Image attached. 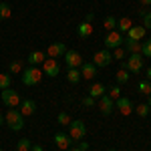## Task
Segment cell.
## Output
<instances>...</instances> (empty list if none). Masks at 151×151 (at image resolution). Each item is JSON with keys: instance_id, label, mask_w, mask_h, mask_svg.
Returning <instances> with one entry per match:
<instances>
[{"instance_id": "19", "label": "cell", "mask_w": 151, "mask_h": 151, "mask_svg": "<svg viewBox=\"0 0 151 151\" xmlns=\"http://www.w3.org/2000/svg\"><path fill=\"white\" fill-rule=\"evenodd\" d=\"M145 26H131L127 30V38H133V40H141L143 36H145Z\"/></svg>"}, {"instance_id": "7", "label": "cell", "mask_w": 151, "mask_h": 151, "mask_svg": "<svg viewBox=\"0 0 151 151\" xmlns=\"http://www.w3.org/2000/svg\"><path fill=\"white\" fill-rule=\"evenodd\" d=\"M65 65L69 67V69H81L83 65V57L79 50H67L65 52Z\"/></svg>"}, {"instance_id": "43", "label": "cell", "mask_w": 151, "mask_h": 151, "mask_svg": "<svg viewBox=\"0 0 151 151\" xmlns=\"http://www.w3.org/2000/svg\"><path fill=\"white\" fill-rule=\"evenodd\" d=\"M2 123H4V117L0 115V127H2Z\"/></svg>"}, {"instance_id": "29", "label": "cell", "mask_w": 151, "mask_h": 151, "mask_svg": "<svg viewBox=\"0 0 151 151\" xmlns=\"http://www.w3.org/2000/svg\"><path fill=\"white\" fill-rule=\"evenodd\" d=\"M103 26L111 32L113 28H117V18L115 16H105V20H103Z\"/></svg>"}, {"instance_id": "42", "label": "cell", "mask_w": 151, "mask_h": 151, "mask_svg": "<svg viewBox=\"0 0 151 151\" xmlns=\"http://www.w3.org/2000/svg\"><path fill=\"white\" fill-rule=\"evenodd\" d=\"M147 105L151 107V95H147Z\"/></svg>"}, {"instance_id": "9", "label": "cell", "mask_w": 151, "mask_h": 151, "mask_svg": "<svg viewBox=\"0 0 151 151\" xmlns=\"http://www.w3.org/2000/svg\"><path fill=\"white\" fill-rule=\"evenodd\" d=\"M115 109H119V113H121V115H131V113H133V109H135V107H133V103H131V99H129V97H119V99H117L115 101Z\"/></svg>"}, {"instance_id": "28", "label": "cell", "mask_w": 151, "mask_h": 151, "mask_svg": "<svg viewBox=\"0 0 151 151\" xmlns=\"http://www.w3.org/2000/svg\"><path fill=\"white\" fill-rule=\"evenodd\" d=\"M30 147H32V141H30V139L16 141V151H30Z\"/></svg>"}, {"instance_id": "32", "label": "cell", "mask_w": 151, "mask_h": 151, "mask_svg": "<svg viewBox=\"0 0 151 151\" xmlns=\"http://www.w3.org/2000/svg\"><path fill=\"white\" fill-rule=\"evenodd\" d=\"M57 121H58V125H67V127H69L73 119H70V115H69V113H58Z\"/></svg>"}, {"instance_id": "10", "label": "cell", "mask_w": 151, "mask_h": 151, "mask_svg": "<svg viewBox=\"0 0 151 151\" xmlns=\"http://www.w3.org/2000/svg\"><path fill=\"white\" fill-rule=\"evenodd\" d=\"M42 73L48 75V77H58L60 67H58V60H57V58H47V60L42 63Z\"/></svg>"}, {"instance_id": "14", "label": "cell", "mask_w": 151, "mask_h": 151, "mask_svg": "<svg viewBox=\"0 0 151 151\" xmlns=\"http://www.w3.org/2000/svg\"><path fill=\"white\" fill-rule=\"evenodd\" d=\"M18 111L22 113V117L35 115V111H36V103L32 101V99H24V101H20V105H18Z\"/></svg>"}, {"instance_id": "39", "label": "cell", "mask_w": 151, "mask_h": 151, "mask_svg": "<svg viewBox=\"0 0 151 151\" xmlns=\"http://www.w3.org/2000/svg\"><path fill=\"white\" fill-rule=\"evenodd\" d=\"M30 151H45V149H42V145H38V143H36V145L30 147Z\"/></svg>"}, {"instance_id": "18", "label": "cell", "mask_w": 151, "mask_h": 151, "mask_svg": "<svg viewBox=\"0 0 151 151\" xmlns=\"http://www.w3.org/2000/svg\"><path fill=\"white\" fill-rule=\"evenodd\" d=\"M77 35H79V38H89V36L93 35V24L91 22H79V26H77Z\"/></svg>"}, {"instance_id": "27", "label": "cell", "mask_w": 151, "mask_h": 151, "mask_svg": "<svg viewBox=\"0 0 151 151\" xmlns=\"http://www.w3.org/2000/svg\"><path fill=\"white\" fill-rule=\"evenodd\" d=\"M137 89H139V93L145 95V97L151 95V81H147V79H145V81H141L139 85H137Z\"/></svg>"}, {"instance_id": "31", "label": "cell", "mask_w": 151, "mask_h": 151, "mask_svg": "<svg viewBox=\"0 0 151 151\" xmlns=\"http://www.w3.org/2000/svg\"><path fill=\"white\" fill-rule=\"evenodd\" d=\"M141 55L147 57V58H151V38L145 40V42H141Z\"/></svg>"}, {"instance_id": "25", "label": "cell", "mask_w": 151, "mask_h": 151, "mask_svg": "<svg viewBox=\"0 0 151 151\" xmlns=\"http://www.w3.org/2000/svg\"><path fill=\"white\" fill-rule=\"evenodd\" d=\"M133 111H135V113H137V115H139V117H143V119H145V117L149 115L151 107H149V105H147V103H141V105H137V107H135Z\"/></svg>"}, {"instance_id": "34", "label": "cell", "mask_w": 151, "mask_h": 151, "mask_svg": "<svg viewBox=\"0 0 151 151\" xmlns=\"http://www.w3.org/2000/svg\"><path fill=\"white\" fill-rule=\"evenodd\" d=\"M141 14V18H143V26H145V28H151V12H139Z\"/></svg>"}, {"instance_id": "15", "label": "cell", "mask_w": 151, "mask_h": 151, "mask_svg": "<svg viewBox=\"0 0 151 151\" xmlns=\"http://www.w3.org/2000/svg\"><path fill=\"white\" fill-rule=\"evenodd\" d=\"M79 70H81V77H83V79H87V81H91V79L97 77V67H95L93 63H83Z\"/></svg>"}, {"instance_id": "33", "label": "cell", "mask_w": 151, "mask_h": 151, "mask_svg": "<svg viewBox=\"0 0 151 151\" xmlns=\"http://www.w3.org/2000/svg\"><path fill=\"white\" fill-rule=\"evenodd\" d=\"M111 55H113V58L121 60V58H125L127 52H125V48H123V47H117V48H113V52H111Z\"/></svg>"}, {"instance_id": "11", "label": "cell", "mask_w": 151, "mask_h": 151, "mask_svg": "<svg viewBox=\"0 0 151 151\" xmlns=\"http://www.w3.org/2000/svg\"><path fill=\"white\" fill-rule=\"evenodd\" d=\"M65 52H67V47L63 42H52V45H48L45 55H48V58H60L65 57Z\"/></svg>"}, {"instance_id": "46", "label": "cell", "mask_w": 151, "mask_h": 151, "mask_svg": "<svg viewBox=\"0 0 151 151\" xmlns=\"http://www.w3.org/2000/svg\"><path fill=\"white\" fill-rule=\"evenodd\" d=\"M0 151H2V147H0Z\"/></svg>"}, {"instance_id": "45", "label": "cell", "mask_w": 151, "mask_h": 151, "mask_svg": "<svg viewBox=\"0 0 151 151\" xmlns=\"http://www.w3.org/2000/svg\"><path fill=\"white\" fill-rule=\"evenodd\" d=\"M109 151H115V149H109Z\"/></svg>"}, {"instance_id": "23", "label": "cell", "mask_w": 151, "mask_h": 151, "mask_svg": "<svg viewBox=\"0 0 151 151\" xmlns=\"http://www.w3.org/2000/svg\"><path fill=\"white\" fill-rule=\"evenodd\" d=\"M12 16V8L8 2H0V20H8Z\"/></svg>"}, {"instance_id": "41", "label": "cell", "mask_w": 151, "mask_h": 151, "mask_svg": "<svg viewBox=\"0 0 151 151\" xmlns=\"http://www.w3.org/2000/svg\"><path fill=\"white\" fill-rule=\"evenodd\" d=\"M141 4H143V6H151V0H139Z\"/></svg>"}, {"instance_id": "8", "label": "cell", "mask_w": 151, "mask_h": 151, "mask_svg": "<svg viewBox=\"0 0 151 151\" xmlns=\"http://www.w3.org/2000/svg\"><path fill=\"white\" fill-rule=\"evenodd\" d=\"M123 45V36H121V32L119 30H111V32H107V36H105V48H117Z\"/></svg>"}, {"instance_id": "13", "label": "cell", "mask_w": 151, "mask_h": 151, "mask_svg": "<svg viewBox=\"0 0 151 151\" xmlns=\"http://www.w3.org/2000/svg\"><path fill=\"white\" fill-rule=\"evenodd\" d=\"M70 143H73V139H70L69 135H65L63 131H58L57 135H55V145H57L60 151H67L70 149Z\"/></svg>"}, {"instance_id": "21", "label": "cell", "mask_w": 151, "mask_h": 151, "mask_svg": "<svg viewBox=\"0 0 151 151\" xmlns=\"http://www.w3.org/2000/svg\"><path fill=\"white\" fill-rule=\"evenodd\" d=\"M131 26H133V22H131V18H129V16H123V18H119V20H117V30H119V32H127Z\"/></svg>"}, {"instance_id": "30", "label": "cell", "mask_w": 151, "mask_h": 151, "mask_svg": "<svg viewBox=\"0 0 151 151\" xmlns=\"http://www.w3.org/2000/svg\"><path fill=\"white\" fill-rule=\"evenodd\" d=\"M8 73H10V75H18V73H22V63H20V60H14V63H10Z\"/></svg>"}, {"instance_id": "40", "label": "cell", "mask_w": 151, "mask_h": 151, "mask_svg": "<svg viewBox=\"0 0 151 151\" xmlns=\"http://www.w3.org/2000/svg\"><path fill=\"white\" fill-rule=\"evenodd\" d=\"M145 77H147V81H151V67L145 70Z\"/></svg>"}, {"instance_id": "5", "label": "cell", "mask_w": 151, "mask_h": 151, "mask_svg": "<svg viewBox=\"0 0 151 151\" xmlns=\"http://www.w3.org/2000/svg\"><path fill=\"white\" fill-rule=\"evenodd\" d=\"M113 63V55H111V50L109 48H101V50H97L93 55V65L97 69H103V67H109Z\"/></svg>"}, {"instance_id": "20", "label": "cell", "mask_w": 151, "mask_h": 151, "mask_svg": "<svg viewBox=\"0 0 151 151\" xmlns=\"http://www.w3.org/2000/svg\"><path fill=\"white\" fill-rule=\"evenodd\" d=\"M105 91H107V89H105L103 83H93V85H91V89H89V95L97 101V99H101V97L105 95Z\"/></svg>"}, {"instance_id": "3", "label": "cell", "mask_w": 151, "mask_h": 151, "mask_svg": "<svg viewBox=\"0 0 151 151\" xmlns=\"http://www.w3.org/2000/svg\"><path fill=\"white\" fill-rule=\"evenodd\" d=\"M42 81V69L38 67H28L22 70V85L24 87H35Z\"/></svg>"}, {"instance_id": "26", "label": "cell", "mask_w": 151, "mask_h": 151, "mask_svg": "<svg viewBox=\"0 0 151 151\" xmlns=\"http://www.w3.org/2000/svg\"><path fill=\"white\" fill-rule=\"evenodd\" d=\"M115 79L119 85H125V83H129V70L125 69H119L117 70V75H115Z\"/></svg>"}, {"instance_id": "24", "label": "cell", "mask_w": 151, "mask_h": 151, "mask_svg": "<svg viewBox=\"0 0 151 151\" xmlns=\"http://www.w3.org/2000/svg\"><path fill=\"white\" fill-rule=\"evenodd\" d=\"M10 83H12V75L10 73H0V91L10 89Z\"/></svg>"}, {"instance_id": "4", "label": "cell", "mask_w": 151, "mask_h": 151, "mask_svg": "<svg viewBox=\"0 0 151 151\" xmlns=\"http://www.w3.org/2000/svg\"><path fill=\"white\" fill-rule=\"evenodd\" d=\"M85 135H87V125L83 123L81 119H77V121H70L69 125V137L73 141H81L85 139Z\"/></svg>"}, {"instance_id": "36", "label": "cell", "mask_w": 151, "mask_h": 151, "mask_svg": "<svg viewBox=\"0 0 151 151\" xmlns=\"http://www.w3.org/2000/svg\"><path fill=\"white\" fill-rule=\"evenodd\" d=\"M107 95H109V97H111L113 101H117V99L121 97V89H119V87H111V91H109Z\"/></svg>"}, {"instance_id": "6", "label": "cell", "mask_w": 151, "mask_h": 151, "mask_svg": "<svg viewBox=\"0 0 151 151\" xmlns=\"http://www.w3.org/2000/svg\"><path fill=\"white\" fill-rule=\"evenodd\" d=\"M0 97H2V103L6 105L8 109H16L18 105H20V95L16 93V91H12V89H4L2 93H0Z\"/></svg>"}, {"instance_id": "1", "label": "cell", "mask_w": 151, "mask_h": 151, "mask_svg": "<svg viewBox=\"0 0 151 151\" xmlns=\"http://www.w3.org/2000/svg\"><path fill=\"white\" fill-rule=\"evenodd\" d=\"M143 65H145V57H143L141 52H133V55H129L127 60H123L121 69L129 70V73H133V75H139L141 70H143Z\"/></svg>"}, {"instance_id": "37", "label": "cell", "mask_w": 151, "mask_h": 151, "mask_svg": "<svg viewBox=\"0 0 151 151\" xmlns=\"http://www.w3.org/2000/svg\"><path fill=\"white\" fill-rule=\"evenodd\" d=\"M79 151H89V143L87 141H79Z\"/></svg>"}, {"instance_id": "38", "label": "cell", "mask_w": 151, "mask_h": 151, "mask_svg": "<svg viewBox=\"0 0 151 151\" xmlns=\"http://www.w3.org/2000/svg\"><path fill=\"white\" fill-rule=\"evenodd\" d=\"M95 20V12H87L85 14V22H93Z\"/></svg>"}, {"instance_id": "17", "label": "cell", "mask_w": 151, "mask_h": 151, "mask_svg": "<svg viewBox=\"0 0 151 151\" xmlns=\"http://www.w3.org/2000/svg\"><path fill=\"white\" fill-rule=\"evenodd\" d=\"M26 60H28V65H30V67H38V65H42V63L47 60V55H45L42 50H32V52L28 55Z\"/></svg>"}, {"instance_id": "12", "label": "cell", "mask_w": 151, "mask_h": 151, "mask_svg": "<svg viewBox=\"0 0 151 151\" xmlns=\"http://www.w3.org/2000/svg\"><path fill=\"white\" fill-rule=\"evenodd\" d=\"M113 109H115V101L105 93L103 97L99 99V111H101L103 115H111V113H113Z\"/></svg>"}, {"instance_id": "22", "label": "cell", "mask_w": 151, "mask_h": 151, "mask_svg": "<svg viewBox=\"0 0 151 151\" xmlns=\"http://www.w3.org/2000/svg\"><path fill=\"white\" fill-rule=\"evenodd\" d=\"M81 79H83V77H81V70H79V69H69V70H67V81H69L70 85H77Z\"/></svg>"}, {"instance_id": "35", "label": "cell", "mask_w": 151, "mask_h": 151, "mask_svg": "<svg viewBox=\"0 0 151 151\" xmlns=\"http://www.w3.org/2000/svg\"><path fill=\"white\" fill-rule=\"evenodd\" d=\"M81 105H83V107H95L97 101H95L91 95H87V97H83V99H81Z\"/></svg>"}, {"instance_id": "16", "label": "cell", "mask_w": 151, "mask_h": 151, "mask_svg": "<svg viewBox=\"0 0 151 151\" xmlns=\"http://www.w3.org/2000/svg\"><path fill=\"white\" fill-rule=\"evenodd\" d=\"M123 48L127 55L133 52H141V40H133V38H123Z\"/></svg>"}, {"instance_id": "44", "label": "cell", "mask_w": 151, "mask_h": 151, "mask_svg": "<svg viewBox=\"0 0 151 151\" xmlns=\"http://www.w3.org/2000/svg\"><path fill=\"white\" fill-rule=\"evenodd\" d=\"M67 151H79V147H75V149H67Z\"/></svg>"}, {"instance_id": "2", "label": "cell", "mask_w": 151, "mask_h": 151, "mask_svg": "<svg viewBox=\"0 0 151 151\" xmlns=\"http://www.w3.org/2000/svg\"><path fill=\"white\" fill-rule=\"evenodd\" d=\"M4 123H6L12 131H22L24 129V117L18 109H8V113L4 117Z\"/></svg>"}]
</instances>
